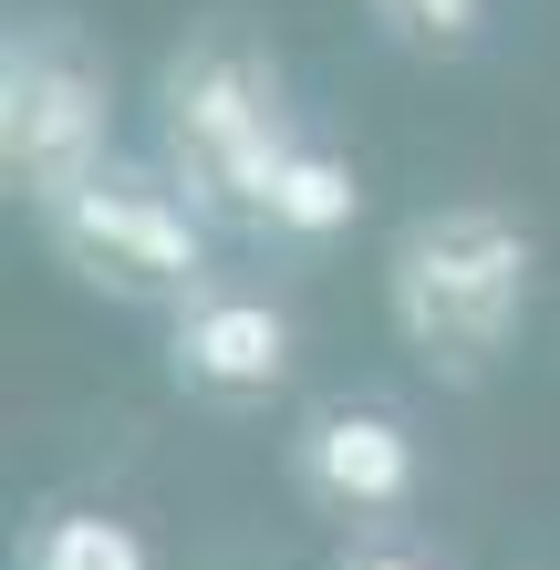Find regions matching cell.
<instances>
[{"label": "cell", "mask_w": 560, "mask_h": 570, "mask_svg": "<svg viewBox=\"0 0 560 570\" xmlns=\"http://www.w3.org/2000/svg\"><path fill=\"white\" fill-rule=\"evenodd\" d=\"M530 291H540V239L499 197L415 208L384 249V322L405 343V363L436 384L499 374L519 353V332H530Z\"/></svg>", "instance_id": "1"}, {"label": "cell", "mask_w": 560, "mask_h": 570, "mask_svg": "<svg viewBox=\"0 0 560 570\" xmlns=\"http://www.w3.org/2000/svg\"><path fill=\"white\" fill-rule=\"evenodd\" d=\"M291 105L281 73L259 62L239 31H197L187 52H167L156 73V166L187 187L197 218L228 228H271V187L291 166Z\"/></svg>", "instance_id": "2"}, {"label": "cell", "mask_w": 560, "mask_h": 570, "mask_svg": "<svg viewBox=\"0 0 560 570\" xmlns=\"http://www.w3.org/2000/svg\"><path fill=\"white\" fill-rule=\"evenodd\" d=\"M115 166V73L73 21H21L0 52V177L31 218L73 208Z\"/></svg>", "instance_id": "3"}, {"label": "cell", "mask_w": 560, "mask_h": 570, "mask_svg": "<svg viewBox=\"0 0 560 570\" xmlns=\"http://www.w3.org/2000/svg\"><path fill=\"white\" fill-rule=\"evenodd\" d=\"M52 259L94 291L115 301H156V312H187L197 291H208V218L187 208V187L167 177V166H105L73 208L42 218Z\"/></svg>", "instance_id": "4"}, {"label": "cell", "mask_w": 560, "mask_h": 570, "mask_svg": "<svg viewBox=\"0 0 560 570\" xmlns=\"http://www.w3.org/2000/svg\"><path fill=\"white\" fill-rule=\"evenodd\" d=\"M291 488H302L322 519H343V529L405 519L415 488H425L415 425L384 415V405H312L302 435H291Z\"/></svg>", "instance_id": "5"}, {"label": "cell", "mask_w": 560, "mask_h": 570, "mask_svg": "<svg viewBox=\"0 0 560 570\" xmlns=\"http://www.w3.org/2000/svg\"><path fill=\"white\" fill-rule=\"evenodd\" d=\"M291 363H302V332H291V312L271 291L208 281L167 322V374H177V394H197V405H271V394L291 384Z\"/></svg>", "instance_id": "6"}, {"label": "cell", "mask_w": 560, "mask_h": 570, "mask_svg": "<svg viewBox=\"0 0 560 570\" xmlns=\"http://www.w3.org/2000/svg\"><path fill=\"white\" fill-rule=\"evenodd\" d=\"M353 208H364L353 156H333V146H291L281 187H271V239H343Z\"/></svg>", "instance_id": "7"}, {"label": "cell", "mask_w": 560, "mask_h": 570, "mask_svg": "<svg viewBox=\"0 0 560 570\" xmlns=\"http://www.w3.org/2000/svg\"><path fill=\"white\" fill-rule=\"evenodd\" d=\"M21 570H156V550L115 509H42L21 540Z\"/></svg>", "instance_id": "8"}, {"label": "cell", "mask_w": 560, "mask_h": 570, "mask_svg": "<svg viewBox=\"0 0 560 570\" xmlns=\"http://www.w3.org/2000/svg\"><path fill=\"white\" fill-rule=\"evenodd\" d=\"M364 11L384 21L394 52L456 62V52H478V31H488V11H499V0H364Z\"/></svg>", "instance_id": "9"}, {"label": "cell", "mask_w": 560, "mask_h": 570, "mask_svg": "<svg viewBox=\"0 0 560 570\" xmlns=\"http://www.w3.org/2000/svg\"><path fill=\"white\" fill-rule=\"evenodd\" d=\"M333 570H446V560H425L415 540H353V550H343Z\"/></svg>", "instance_id": "10"}]
</instances>
